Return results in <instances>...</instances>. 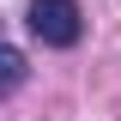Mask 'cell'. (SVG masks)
Returning <instances> with one entry per match:
<instances>
[{"mask_svg":"<svg viewBox=\"0 0 121 121\" xmlns=\"http://www.w3.org/2000/svg\"><path fill=\"white\" fill-rule=\"evenodd\" d=\"M24 24H30V36H36L43 48H79V36H85L79 0H30L24 6Z\"/></svg>","mask_w":121,"mask_h":121,"instance_id":"obj_1","label":"cell"},{"mask_svg":"<svg viewBox=\"0 0 121 121\" xmlns=\"http://www.w3.org/2000/svg\"><path fill=\"white\" fill-rule=\"evenodd\" d=\"M24 73H30V67H24V55H18L12 43H0V97H12V91L24 85Z\"/></svg>","mask_w":121,"mask_h":121,"instance_id":"obj_2","label":"cell"}]
</instances>
